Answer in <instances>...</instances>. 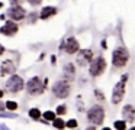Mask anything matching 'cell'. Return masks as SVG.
Listing matches in <instances>:
<instances>
[{"label": "cell", "instance_id": "cell-1", "mask_svg": "<svg viewBox=\"0 0 135 130\" xmlns=\"http://www.w3.org/2000/svg\"><path fill=\"white\" fill-rule=\"evenodd\" d=\"M128 61H129V52L123 46H119V48H116L113 51V54H112V64L116 68L125 66L128 64Z\"/></svg>", "mask_w": 135, "mask_h": 130}, {"label": "cell", "instance_id": "cell-2", "mask_svg": "<svg viewBox=\"0 0 135 130\" xmlns=\"http://www.w3.org/2000/svg\"><path fill=\"white\" fill-rule=\"evenodd\" d=\"M70 91H71V85H70V81H67V80L57 81V82L54 84V87H52L54 95H55V97H58V98L68 97Z\"/></svg>", "mask_w": 135, "mask_h": 130}, {"label": "cell", "instance_id": "cell-3", "mask_svg": "<svg viewBox=\"0 0 135 130\" xmlns=\"http://www.w3.org/2000/svg\"><path fill=\"white\" fill-rule=\"evenodd\" d=\"M87 120L90 121V123L96 124V126L102 124L103 120H105V110H103V107H100V106H93V107H91V108L87 111Z\"/></svg>", "mask_w": 135, "mask_h": 130}, {"label": "cell", "instance_id": "cell-4", "mask_svg": "<svg viewBox=\"0 0 135 130\" xmlns=\"http://www.w3.org/2000/svg\"><path fill=\"white\" fill-rule=\"evenodd\" d=\"M106 69V61L103 56H97L90 62V75L91 77H99Z\"/></svg>", "mask_w": 135, "mask_h": 130}, {"label": "cell", "instance_id": "cell-5", "mask_svg": "<svg viewBox=\"0 0 135 130\" xmlns=\"http://www.w3.org/2000/svg\"><path fill=\"white\" fill-rule=\"evenodd\" d=\"M44 90H45V85H44V82H42L38 77H33L32 80H29V81H28V84H26V91L29 92V94H32V95L42 94Z\"/></svg>", "mask_w": 135, "mask_h": 130}, {"label": "cell", "instance_id": "cell-6", "mask_svg": "<svg viewBox=\"0 0 135 130\" xmlns=\"http://www.w3.org/2000/svg\"><path fill=\"white\" fill-rule=\"evenodd\" d=\"M6 87L10 92H18V91H21V90H23L25 82L19 75H12V77L9 78V81L6 82Z\"/></svg>", "mask_w": 135, "mask_h": 130}, {"label": "cell", "instance_id": "cell-7", "mask_svg": "<svg viewBox=\"0 0 135 130\" xmlns=\"http://www.w3.org/2000/svg\"><path fill=\"white\" fill-rule=\"evenodd\" d=\"M79 48H80L79 42H77V39L73 38V36H70V38H67L65 40H62L61 46H60V49H65V52L70 54V55L76 54V52L79 51Z\"/></svg>", "mask_w": 135, "mask_h": 130}, {"label": "cell", "instance_id": "cell-8", "mask_svg": "<svg viewBox=\"0 0 135 130\" xmlns=\"http://www.w3.org/2000/svg\"><path fill=\"white\" fill-rule=\"evenodd\" d=\"M123 95H125V82L119 81L116 85L113 87V92H112V103L113 104H119L123 100Z\"/></svg>", "mask_w": 135, "mask_h": 130}, {"label": "cell", "instance_id": "cell-9", "mask_svg": "<svg viewBox=\"0 0 135 130\" xmlns=\"http://www.w3.org/2000/svg\"><path fill=\"white\" fill-rule=\"evenodd\" d=\"M93 61V51L91 49H83L77 55V64L80 66H86Z\"/></svg>", "mask_w": 135, "mask_h": 130}, {"label": "cell", "instance_id": "cell-10", "mask_svg": "<svg viewBox=\"0 0 135 130\" xmlns=\"http://www.w3.org/2000/svg\"><path fill=\"white\" fill-rule=\"evenodd\" d=\"M7 16L12 20H22L26 16V10L21 6H12V7L7 10Z\"/></svg>", "mask_w": 135, "mask_h": 130}, {"label": "cell", "instance_id": "cell-11", "mask_svg": "<svg viewBox=\"0 0 135 130\" xmlns=\"http://www.w3.org/2000/svg\"><path fill=\"white\" fill-rule=\"evenodd\" d=\"M122 117L126 123H134L135 121V107L131 104H126L122 108Z\"/></svg>", "mask_w": 135, "mask_h": 130}, {"label": "cell", "instance_id": "cell-12", "mask_svg": "<svg viewBox=\"0 0 135 130\" xmlns=\"http://www.w3.org/2000/svg\"><path fill=\"white\" fill-rule=\"evenodd\" d=\"M15 69H16V65L13 64V61L12 59H6L3 64H2V66H0V75H2V77H6V75H9V74L13 75Z\"/></svg>", "mask_w": 135, "mask_h": 130}, {"label": "cell", "instance_id": "cell-13", "mask_svg": "<svg viewBox=\"0 0 135 130\" xmlns=\"http://www.w3.org/2000/svg\"><path fill=\"white\" fill-rule=\"evenodd\" d=\"M18 25L16 23H13V20H9V22L4 23V26H2L0 28V33L6 35V36H13V35L18 32Z\"/></svg>", "mask_w": 135, "mask_h": 130}, {"label": "cell", "instance_id": "cell-14", "mask_svg": "<svg viewBox=\"0 0 135 130\" xmlns=\"http://www.w3.org/2000/svg\"><path fill=\"white\" fill-rule=\"evenodd\" d=\"M55 13H57V7H54V6H47V7H44V9L41 10L39 17H41L42 20H47L48 17L54 16Z\"/></svg>", "mask_w": 135, "mask_h": 130}, {"label": "cell", "instance_id": "cell-15", "mask_svg": "<svg viewBox=\"0 0 135 130\" xmlns=\"http://www.w3.org/2000/svg\"><path fill=\"white\" fill-rule=\"evenodd\" d=\"M74 72H76V69H74L73 64H65L64 65V78L65 80L71 81V78L74 77Z\"/></svg>", "mask_w": 135, "mask_h": 130}, {"label": "cell", "instance_id": "cell-16", "mask_svg": "<svg viewBox=\"0 0 135 130\" xmlns=\"http://www.w3.org/2000/svg\"><path fill=\"white\" fill-rule=\"evenodd\" d=\"M29 116H31V118H33V120H38V118L41 117V111H39L38 108H31L29 110Z\"/></svg>", "mask_w": 135, "mask_h": 130}, {"label": "cell", "instance_id": "cell-17", "mask_svg": "<svg viewBox=\"0 0 135 130\" xmlns=\"http://www.w3.org/2000/svg\"><path fill=\"white\" fill-rule=\"evenodd\" d=\"M113 126L116 127V130H125L126 129V121L125 120H118V121H115Z\"/></svg>", "mask_w": 135, "mask_h": 130}, {"label": "cell", "instance_id": "cell-18", "mask_svg": "<svg viewBox=\"0 0 135 130\" xmlns=\"http://www.w3.org/2000/svg\"><path fill=\"white\" fill-rule=\"evenodd\" d=\"M54 127H57L58 130H62L65 127V123L61 120V118H54Z\"/></svg>", "mask_w": 135, "mask_h": 130}, {"label": "cell", "instance_id": "cell-19", "mask_svg": "<svg viewBox=\"0 0 135 130\" xmlns=\"http://www.w3.org/2000/svg\"><path fill=\"white\" fill-rule=\"evenodd\" d=\"M44 118H45V120L54 121V118H55V113H52V111H45V113H44Z\"/></svg>", "mask_w": 135, "mask_h": 130}, {"label": "cell", "instance_id": "cell-20", "mask_svg": "<svg viewBox=\"0 0 135 130\" xmlns=\"http://www.w3.org/2000/svg\"><path fill=\"white\" fill-rule=\"evenodd\" d=\"M65 127H70L71 130H73V129H76V127H77V120H74V118L68 120L67 123H65Z\"/></svg>", "mask_w": 135, "mask_h": 130}, {"label": "cell", "instance_id": "cell-21", "mask_svg": "<svg viewBox=\"0 0 135 130\" xmlns=\"http://www.w3.org/2000/svg\"><path fill=\"white\" fill-rule=\"evenodd\" d=\"M6 108L7 110H12V111H13V110L18 108V104H16L15 101H7V103H6Z\"/></svg>", "mask_w": 135, "mask_h": 130}, {"label": "cell", "instance_id": "cell-22", "mask_svg": "<svg viewBox=\"0 0 135 130\" xmlns=\"http://www.w3.org/2000/svg\"><path fill=\"white\" fill-rule=\"evenodd\" d=\"M94 95H96V98H97V100H100V101L105 100V95H103V92L100 91V90H94Z\"/></svg>", "mask_w": 135, "mask_h": 130}, {"label": "cell", "instance_id": "cell-23", "mask_svg": "<svg viewBox=\"0 0 135 130\" xmlns=\"http://www.w3.org/2000/svg\"><path fill=\"white\" fill-rule=\"evenodd\" d=\"M0 117H7V118H15V117H18V116L15 114V113H0Z\"/></svg>", "mask_w": 135, "mask_h": 130}, {"label": "cell", "instance_id": "cell-24", "mask_svg": "<svg viewBox=\"0 0 135 130\" xmlns=\"http://www.w3.org/2000/svg\"><path fill=\"white\" fill-rule=\"evenodd\" d=\"M38 19V14L35 13V12H32V13L29 14V17H28V20H29V23H35V20Z\"/></svg>", "mask_w": 135, "mask_h": 130}, {"label": "cell", "instance_id": "cell-25", "mask_svg": "<svg viewBox=\"0 0 135 130\" xmlns=\"http://www.w3.org/2000/svg\"><path fill=\"white\" fill-rule=\"evenodd\" d=\"M65 111H67V108H65V106H58L57 107V114H65Z\"/></svg>", "mask_w": 135, "mask_h": 130}, {"label": "cell", "instance_id": "cell-26", "mask_svg": "<svg viewBox=\"0 0 135 130\" xmlns=\"http://www.w3.org/2000/svg\"><path fill=\"white\" fill-rule=\"evenodd\" d=\"M29 4H32V6H36V4H41V2L42 0H26Z\"/></svg>", "mask_w": 135, "mask_h": 130}, {"label": "cell", "instance_id": "cell-27", "mask_svg": "<svg viewBox=\"0 0 135 130\" xmlns=\"http://www.w3.org/2000/svg\"><path fill=\"white\" fill-rule=\"evenodd\" d=\"M22 2H23V0H10V3H12L13 6H19Z\"/></svg>", "mask_w": 135, "mask_h": 130}, {"label": "cell", "instance_id": "cell-28", "mask_svg": "<svg viewBox=\"0 0 135 130\" xmlns=\"http://www.w3.org/2000/svg\"><path fill=\"white\" fill-rule=\"evenodd\" d=\"M126 80H128V75H122V78H120V81H123V82H126Z\"/></svg>", "mask_w": 135, "mask_h": 130}, {"label": "cell", "instance_id": "cell-29", "mask_svg": "<svg viewBox=\"0 0 135 130\" xmlns=\"http://www.w3.org/2000/svg\"><path fill=\"white\" fill-rule=\"evenodd\" d=\"M4 107H6V104H3V103H0V113L4 110Z\"/></svg>", "mask_w": 135, "mask_h": 130}, {"label": "cell", "instance_id": "cell-30", "mask_svg": "<svg viewBox=\"0 0 135 130\" xmlns=\"http://www.w3.org/2000/svg\"><path fill=\"white\" fill-rule=\"evenodd\" d=\"M0 130H9V127L4 126V124H2V126H0Z\"/></svg>", "mask_w": 135, "mask_h": 130}, {"label": "cell", "instance_id": "cell-31", "mask_svg": "<svg viewBox=\"0 0 135 130\" xmlns=\"http://www.w3.org/2000/svg\"><path fill=\"white\" fill-rule=\"evenodd\" d=\"M102 48H103V49L108 48V46H106V40H102Z\"/></svg>", "mask_w": 135, "mask_h": 130}, {"label": "cell", "instance_id": "cell-32", "mask_svg": "<svg viewBox=\"0 0 135 130\" xmlns=\"http://www.w3.org/2000/svg\"><path fill=\"white\" fill-rule=\"evenodd\" d=\"M3 52H4V48H3V46H2V45H0V55L3 54Z\"/></svg>", "mask_w": 135, "mask_h": 130}, {"label": "cell", "instance_id": "cell-33", "mask_svg": "<svg viewBox=\"0 0 135 130\" xmlns=\"http://www.w3.org/2000/svg\"><path fill=\"white\" fill-rule=\"evenodd\" d=\"M86 130H96V127H94V126H90V127H87Z\"/></svg>", "mask_w": 135, "mask_h": 130}, {"label": "cell", "instance_id": "cell-34", "mask_svg": "<svg viewBox=\"0 0 135 130\" xmlns=\"http://www.w3.org/2000/svg\"><path fill=\"white\" fill-rule=\"evenodd\" d=\"M55 61H57V59H55V56H51V62L55 64Z\"/></svg>", "mask_w": 135, "mask_h": 130}, {"label": "cell", "instance_id": "cell-35", "mask_svg": "<svg viewBox=\"0 0 135 130\" xmlns=\"http://www.w3.org/2000/svg\"><path fill=\"white\" fill-rule=\"evenodd\" d=\"M3 97V91H2V90H0V98Z\"/></svg>", "mask_w": 135, "mask_h": 130}, {"label": "cell", "instance_id": "cell-36", "mask_svg": "<svg viewBox=\"0 0 135 130\" xmlns=\"http://www.w3.org/2000/svg\"><path fill=\"white\" fill-rule=\"evenodd\" d=\"M103 130H110V129H109V127H105V129H103Z\"/></svg>", "mask_w": 135, "mask_h": 130}, {"label": "cell", "instance_id": "cell-37", "mask_svg": "<svg viewBox=\"0 0 135 130\" xmlns=\"http://www.w3.org/2000/svg\"><path fill=\"white\" fill-rule=\"evenodd\" d=\"M2 6H3V3H0V7H2Z\"/></svg>", "mask_w": 135, "mask_h": 130}, {"label": "cell", "instance_id": "cell-38", "mask_svg": "<svg viewBox=\"0 0 135 130\" xmlns=\"http://www.w3.org/2000/svg\"><path fill=\"white\" fill-rule=\"evenodd\" d=\"M131 130H135V127H132V129H131Z\"/></svg>", "mask_w": 135, "mask_h": 130}, {"label": "cell", "instance_id": "cell-39", "mask_svg": "<svg viewBox=\"0 0 135 130\" xmlns=\"http://www.w3.org/2000/svg\"><path fill=\"white\" fill-rule=\"evenodd\" d=\"M73 130H74V129H73Z\"/></svg>", "mask_w": 135, "mask_h": 130}]
</instances>
